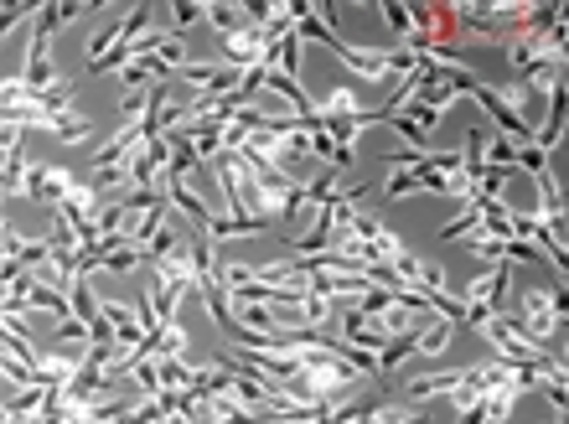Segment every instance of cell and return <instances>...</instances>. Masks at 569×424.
Instances as JSON below:
<instances>
[{
	"label": "cell",
	"mask_w": 569,
	"mask_h": 424,
	"mask_svg": "<svg viewBox=\"0 0 569 424\" xmlns=\"http://www.w3.org/2000/svg\"><path fill=\"white\" fill-rule=\"evenodd\" d=\"M564 311H569V295H564V285H554V290H523V300L513 306V316H518V326L528 331V337L544 347V337L549 331H559L564 326Z\"/></svg>",
	"instance_id": "cell-1"
},
{
	"label": "cell",
	"mask_w": 569,
	"mask_h": 424,
	"mask_svg": "<svg viewBox=\"0 0 569 424\" xmlns=\"http://www.w3.org/2000/svg\"><path fill=\"white\" fill-rule=\"evenodd\" d=\"M21 83L32 88L37 99H42V94H52V88L63 83V78H57V63H52V42H47L42 32H32V37H26V57H21Z\"/></svg>",
	"instance_id": "cell-2"
},
{
	"label": "cell",
	"mask_w": 569,
	"mask_h": 424,
	"mask_svg": "<svg viewBox=\"0 0 569 424\" xmlns=\"http://www.w3.org/2000/svg\"><path fill=\"white\" fill-rule=\"evenodd\" d=\"M394 269H399V280H404V290H409V295H451V280H445V269H440V264H430V259L404 254Z\"/></svg>",
	"instance_id": "cell-3"
},
{
	"label": "cell",
	"mask_w": 569,
	"mask_h": 424,
	"mask_svg": "<svg viewBox=\"0 0 569 424\" xmlns=\"http://www.w3.org/2000/svg\"><path fill=\"white\" fill-rule=\"evenodd\" d=\"M73 171H63V166H32L26 171V192L21 197H32V202H47V207H57L68 192H73Z\"/></svg>",
	"instance_id": "cell-4"
},
{
	"label": "cell",
	"mask_w": 569,
	"mask_h": 424,
	"mask_svg": "<svg viewBox=\"0 0 569 424\" xmlns=\"http://www.w3.org/2000/svg\"><path fill=\"white\" fill-rule=\"evenodd\" d=\"M507 280H513V264H497L492 275H482V280H471L466 290H461V300L466 306H476V311H507L502 300H507Z\"/></svg>",
	"instance_id": "cell-5"
},
{
	"label": "cell",
	"mask_w": 569,
	"mask_h": 424,
	"mask_svg": "<svg viewBox=\"0 0 569 424\" xmlns=\"http://www.w3.org/2000/svg\"><path fill=\"white\" fill-rule=\"evenodd\" d=\"M332 52L342 57V63L357 73V78H388V47H352V42H342V37H332Z\"/></svg>",
	"instance_id": "cell-6"
},
{
	"label": "cell",
	"mask_w": 569,
	"mask_h": 424,
	"mask_svg": "<svg viewBox=\"0 0 569 424\" xmlns=\"http://www.w3.org/2000/svg\"><path fill=\"white\" fill-rule=\"evenodd\" d=\"M26 171H32V161H26V145H11L6 156H0V202L26 192Z\"/></svg>",
	"instance_id": "cell-7"
},
{
	"label": "cell",
	"mask_w": 569,
	"mask_h": 424,
	"mask_svg": "<svg viewBox=\"0 0 569 424\" xmlns=\"http://www.w3.org/2000/svg\"><path fill=\"white\" fill-rule=\"evenodd\" d=\"M26 306H32V316H52V321H68L73 306H68V295L63 290H52V285H32V295H26Z\"/></svg>",
	"instance_id": "cell-8"
},
{
	"label": "cell",
	"mask_w": 569,
	"mask_h": 424,
	"mask_svg": "<svg viewBox=\"0 0 569 424\" xmlns=\"http://www.w3.org/2000/svg\"><path fill=\"white\" fill-rule=\"evenodd\" d=\"M451 337H456V326H451V321H440V316H430L425 326H419V342H414V352H419V357H445Z\"/></svg>",
	"instance_id": "cell-9"
},
{
	"label": "cell",
	"mask_w": 569,
	"mask_h": 424,
	"mask_svg": "<svg viewBox=\"0 0 569 424\" xmlns=\"http://www.w3.org/2000/svg\"><path fill=\"white\" fill-rule=\"evenodd\" d=\"M73 373H78V362L63 357V352H42V357H37V383H42V388H68Z\"/></svg>",
	"instance_id": "cell-10"
},
{
	"label": "cell",
	"mask_w": 569,
	"mask_h": 424,
	"mask_svg": "<svg viewBox=\"0 0 569 424\" xmlns=\"http://www.w3.org/2000/svg\"><path fill=\"white\" fill-rule=\"evenodd\" d=\"M419 409L414 404H404V399H378V404H368V414H363V424H409Z\"/></svg>",
	"instance_id": "cell-11"
},
{
	"label": "cell",
	"mask_w": 569,
	"mask_h": 424,
	"mask_svg": "<svg viewBox=\"0 0 569 424\" xmlns=\"http://www.w3.org/2000/svg\"><path fill=\"white\" fill-rule=\"evenodd\" d=\"M156 368H161V388L187 393V383H192V362H187V357H161V352H156Z\"/></svg>",
	"instance_id": "cell-12"
},
{
	"label": "cell",
	"mask_w": 569,
	"mask_h": 424,
	"mask_svg": "<svg viewBox=\"0 0 569 424\" xmlns=\"http://www.w3.org/2000/svg\"><path fill=\"white\" fill-rule=\"evenodd\" d=\"M202 16H207V26H218L223 37H233L238 26H249V21H244V6H223V0H213V6H202Z\"/></svg>",
	"instance_id": "cell-13"
},
{
	"label": "cell",
	"mask_w": 569,
	"mask_h": 424,
	"mask_svg": "<svg viewBox=\"0 0 569 424\" xmlns=\"http://www.w3.org/2000/svg\"><path fill=\"white\" fill-rule=\"evenodd\" d=\"M466 244H471L476 259H487V264H502V259H507V254H502V249H507V238H492V233H482V228H476Z\"/></svg>",
	"instance_id": "cell-14"
},
{
	"label": "cell",
	"mask_w": 569,
	"mask_h": 424,
	"mask_svg": "<svg viewBox=\"0 0 569 424\" xmlns=\"http://www.w3.org/2000/svg\"><path fill=\"white\" fill-rule=\"evenodd\" d=\"M414 192H419V171H394V176H388V187H383L388 202H404V197H414Z\"/></svg>",
	"instance_id": "cell-15"
},
{
	"label": "cell",
	"mask_w": 569,
	"mask_h": 424,
	"mask_svg": "<svg viewBox=\"0 0 569 424\" xmlns=\"http://www.w3.org/2000/svg\"><path fill=\"white\" fill-rule=\"evenodd\" d=\"M130 181V166H104V171H88V187L94 192H114V187H125Z\"/></svg>",
	"instance_id": "cell-16"
},
{
	"label": "cell",
	"mask_w": 569,
	"mask_h": 424,
	"mask_svg": "<svg viewBox=\"0 0 569 424\" xmlns=\"http://www.w3.org/2000/svg\"><path fill=\"white\" fill-rule=\"evenodd\" d=\"M135 264H140V249L135 244H125V249H114V254L99 259V269H109V275H130Z\"/></svg>",
	"instance_id": "cell-17"
},
{
	"label": "cell",
	"mask_w": 569,
	"mask_h": 424,
	"mask_svg": "<svg viewBox=\"0 0 569 424\" xmlns=\"http://www.w3.org/2000/svg\"><path fill=\"white\" fill-rule=\"evenodd\" d=\"M161 357H187V331H182V321H166V331H161Z\"/></svg>",
	"instance_id": "cell-18"
},
{
	"label": "cell",
	"mask_w": 569,
	"mask_h": 424,
	"mask_svg": "<svg viewBox=\"0 0 569 424\" xmlns=\"http://www.w3.org/2000/svg\"><path fill=\"white\" fill-rule=\"evenodd\" d=\"M513 140L507 135H497V140H487V166H502V171H513Z\"/></svg>",
	"instance_id": "cell-19"
},
{
	"label": "cell",
	"mask_w": 569,
	"mask_h": 424,
	"mask_svg": "<svg viewBox=\"0 0 569 424\" xmlns=\"http://www.w3.org/2000/svg\"><path fill=\"white\" fill-rule=\"evenodd\" d=\"M378 11L388 16V26H394V37L404 42V37H409V6H399V0H383Z\"/></svg>",
	"instance_id": "cell-20"
},
{
	"label": "cell",
	"mask_w": 569,
	"mask_h": 424,
	"mask_svg": "<svg viewBox=\"0 0 569 424\" xmlns=\"http://www.w3.org/2000/svg\"><path fill=\"white\" fill-rule=\"evenodd\" d=\"M135 378H140V393H161V368H156V357H145L140 368H135Z\"/></svg>",
	"instance_id": "cell-21"
},
{
	"label": "cell",
	"mask_w": 569,
	"mask_h": 424,
	"mask_svg": "<svg viewBox=\"0 0 569 424\" xmlns=\"http://www.w3.org/2000/svg\"><path fill=\"white\" fill-rule=\"evenodd\" d=\"M52 342H88V326L78 316H68V321H57V337Z\"/></svg>",
	"instance_id": "cell-22"
},
{
	"label": "cell",
	"mask_w": 569,
	"mask_h": 424,
	"mask_svg": "<svg viewBox=\"0 0 569 424\" xmlns=\"http://www.w3.org/2000/svg\"><path fill=\"white\" fill-rule=\"evenodd\" d=\"M166 16H171V26H176V32H182V26H192V21H202V6H192V0H182V6H171Z\"/></svg>",
	"instance_id": "cell-23"
},
{
	"label": "cell",
	"mask_w": 569,
	"mask_h": 424,
	"mask_svg": "<svg viewBox=\"0 0 569 424\" xmlns=\"http://www.w3.org/2000/svg\"><path fill=\"white\" fill-rule=\"evenodd\" d=\"M145 99H151L145 88H140V94H125V99H119V114H125V125H135V119L145 114Z\"/></svg>",
	"instance_id": "cell-24"
},
{
	"label": "cell",
	"mask_w": 569,
	"mask_h": 424,
	"mask_svg": "<svg viewBox=\"0 0 569 424\" xmlns=\"http://www.w3.org/2000/svg\"><path fill=\"white\" fill-rule=\"evenodd\" d=\"M409 424H430V414H425V409H419V414H414V419H409Z\"/></svg>",
	"instance_id": "cell-25"
}]
</instances>
